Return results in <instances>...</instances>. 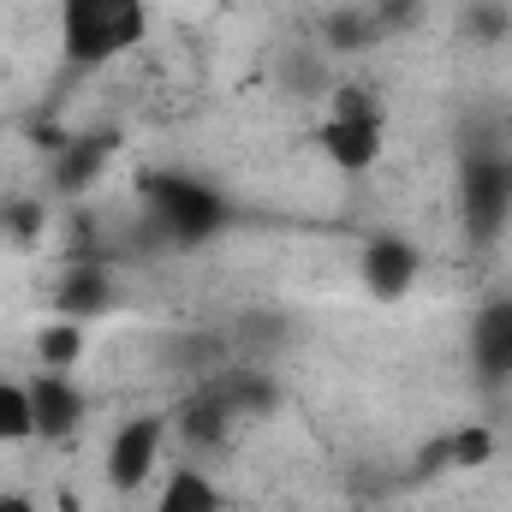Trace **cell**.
I'll return each mask as SVG.
<instances>
[{
    "mask_svg": "<svg viewBox=\"0 0 512 512\" xmlns=\"http://www.w3.org/2000/svg\"><path fill=\"white\" fill-rule=\"evenodd\" d=\"M149 36V0H60V54L78 72L126 60Z\"/></svg>",
    "mask_w": 512,
    "mask_h": 512,
    "instance_id": "1",
    "label": "cell"
},
{
    "mask_svg": "<svg viewBox=\"0 0 512 512\" xmlns=\"http://www.w3.org/2000/svg\"><path fill=\"white\" fill-rule=\"evenodd\" d=\"M316 149H322V161L334 167V173H370L376 161H382L387 149V108L376 90H364V84H340L334 96H328V108H322V126H316Z\"/></svg>",
    "mask_w": 512,
    "mask_h": 512,
    "instance_id": "2",
    "label": "cell"
},
{
    "mask_svg": "<svg viewBox=\"0 0 512 512\" xmlns=\"http://www.w3.org/2000/svg\"><path fill=\"white\" fill-rule=\"evenodd\" d=\"M167 429H173L167 411H137V417H126V423L114 429V441H108V453H102V483H108L114 495H143V489L155 483L161 453H167Z\"/></svg>",
    "mask_w": 512,
    "mask_h": 512,
    "instance_id": "3",
    "label": "cell"
},
{
    "mask_svg": "<svg viewBox=\"0 0 512 512\" xmlns=\"http://www.w3.org/2000/svg\"><path fill=\"white\" fill-rule=\"evenodd\" d=\"M30 405H36V441H72L84 423V393L72 376H30Z\"/></svg>",
    "mask_w": 512,
    "mask_h": 512,
    "instance_id": "4",
    "label": "cell"
},
{
    "mask_svg": "<svg viewBox=\"0 0 512 512\" xmlns=\"http://www.w3.org/2000/svg\"><path fill=\"white\" fill-rule=\"evenodd\" d=\"M114 298H120V286H114V274H108L102 262H66V274H60V286H54V310H60L66 322L108 316Z\"/></svg>",
    "mask_w": 512,
    "mask_h": 512,
    "instance_id": "5",
    "label": "cell"
},
{
    "mask_svg": "<svg viewBox=\"0 0 512 512\" xmlns=\"http://www.w3.org/2000/svg\"><path fill=\"white\" fill-rule=\"evenodd\" d=\"M364 286L376 292V298H405L411 286H417V251L405 245V239H376L370 251H364Z\"/></svg>",
    "mask_w": 512,
    "mask_h": 512,
    "instance_id": "6",
    "label": "cell"
},
{
    "mask_svg": "<svg viewBox=\"0 0 512 512\" xmlns=\"http://www.w3.org/2000/svg\"><path fill=\"white\" fill-rule=\"evenodd\" d=\"M155 512H227V495L209 471L197 465H173L161 477V495H155Z\"/></svg>",
    "mask_w": 512,
    "mask_h": 512,
    "instance_id": "7",
    "label": "cell"
},
{
    "mask_svg": "<svg viewBox=\"0 0 512 512\" xmlns=\"http://www.w3.org/2000/svg\"><path fill=\"white\" fill-rule=\"evenodd\" d=\"M161 215L185 233V239H197V233H209L215 221H221V203H215V191H203V185H185V179H167L161 191Z\"/></svg>",
    "mask_w": 512,
    "mask_h": 512,
    "instance_id": "8",
    "label": "cell"
},
{
    "mask_svg": "<svg viewBox=\"0 0 512 512\" xmlns=\"http://www.w3.org/2000/svg\"><path fill=\"white\" fill-rule=\"evenodd\" d=\"M36 441V405H30V382L0 376V447H24Z\"/></svg>",
    "mask_w": 512,
    "mask_h": 512,
    "instance_id": "9",
    "label": "cell"
},
{
    "mask_svg": "<svg viewBox=\"0 0 512 512\" xmlns=\"http://www.w3.org/2000/svg\"><path fill=\"white\" fill-rule=\"evenodd\" d=\"M78 358H84V322H48L42 334H36V364L42 370H54V376H72L78 370Z\"/></svg>",
    "mask_w": 512,
    "mask_h": 512,
    "instance_id": "10",
    "label": "cell"
},
{
    "mask_svg": "<svg viewBox=\"0 0 512 512\" xmlns=\"http://www.w3.org/2000/svg\"><path fill=\"white\" fill-rule=\"evenodd\" d=\"M495 429L489 423H459V429H447V441H441V459L453 465V471H483V465H495Z\"/></svg>",
    "mask_w": 512,
    "mask_h": 512,
    "instance_id": "11",
    "label": "cell"
},
{
    "mask_svg": "<svg viewBox=\"0 0 512 512\" xmlns=\"http://www.w3.org/2000/svg\"><path fill=\"white\" fill-rule=\"evenodd\" d=\"M221 441L227 435V399H197L191 405V441Z\"/></svg>",
    "mask_w": 512,
    "mask_h": 512,
    "instance_id": "12",
    "label": "cell"
},
{
    "mask_svg": "<svg viewBox=\"0 0 512 512\" xmlns=\"http://www.w3.org/2000/svg\"><path fill=\"white\" fill-rule=\"evenodd\" d=\"M12 239H36V227H42V203L36 197H24V203H6V221H0Z\"/></svg>",
    "mask_w": 512,
    "mask_h": 512,
    "instance_id": "13",
    "label": "cell"
},
{
    "mask_svg": "<svg viewBox=\"0 0 512 512\" xmlns=\"http://www.w3.org/2000/svg\"><path fill=\"white\" fill-rule=\"evenodd\" d=\"M0 512H36V501L24 489H0Z\"/></svg>",
    "mask_w": 512,
    "mask_h": 512,
    "instance_id": "14",
    "label": "cell"
},
{
    "mask_svg": "<svg viewBox=\"0 0 512 512\" xmlns=\"http://www.w3.org/2000/svg\"><path fill=\"white\" fill-rule=\"evenodd\" d=\"M507 346H512V310H507Z\"/></svg>",
    "mask_w": 512,
    "mask_h": 512,
    "instance_id": "15",
    "label": "cell"
},
{
    "mask_svg": "<svg viewBox=\"0 0 512 512\" xmlns=\"http://www.w3.org/2000/svg\"><path fill=\"white\" fill-rule=\"evenodd\" d=\"M0 221H6V197H0Z\"/></svg>",
    "mask_w": 512,
    "mask_h": 512,
    "instance_id": "16",
    "label": "cell"
}]
</instances>
